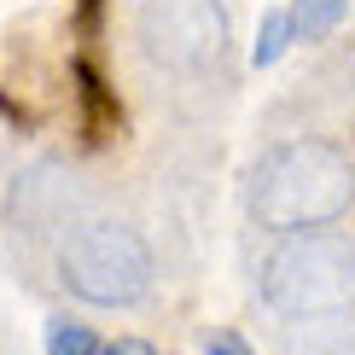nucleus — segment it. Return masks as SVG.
<instances>
[{
  "mask_svg": "<svg viewBox=\"0 0 355 355\" xmlns=\"http://www.w3.org/2000/svg\"><path fill=\"white\" fill-rule=\"evenodd\" d=\"M344 12H349V0H297V6H291L297 41H320V35H332V29L344 24Z\"/></svg>",
  "mask_w": 355,
  "mask_h": 355,
  "instance_id": "423d86ee",
  "label": "nucleus"
},
{
  "mask_svg": "<svg viewBox=\"0 0 355 355\" xmlns=\"http://www.w3.org/2000/svg\"><path fill=\"white\" fill-rule=\"evenodd\" d=\"M58 274H64V286L82 303L128 309L152 291V250L123 221H87L58 250Z\"/></svg>",
  "mask_w": 355,
  "mask_h": 355,
  "instance_id": "7ed1b4c3",
  "label": "nucleus"
},
{
  "mask_svg": "<svg viewBox=\"0 0 355 355\" xmlns=\"http://www.w3.org/2000/svg\"><path fill=\"white\" fill-rule=\"evenodd\" d=\"M105 355H157V349H152V344H135V338H123V344H111Z\"/></svg>",
  "mask_w": 355,
  "mask_h": 355,
  "instance_id": "9d476101",
  "label": "nucleus"
},
{
  "mask_svg": "<svg viewBox=\"0 0 355 355\" xmlns=\"http://www.w3.org/2000/svg\"><path fill=\"white\" fill-rule=\"evenodd\" d=\"M245 204L274 233L327 227L355 204V157L332 140H286L268 157H257Z\"/></svg>",
  "mask_w": 355,
  "mask_h": 355,
  "instance_id": "f257e3e1",
  "label": "nucleus"
},
{
  "mask_svg": "<svg viewBox=\"0 0 355 355\" xmlns=\"http://www.w3.org/2000/svg\"><path fill=\"white\" fill-rule=\"evenodd\" d=\"M279 355H355V309H327V315L286 320Z\"/></svg>",
  "mask_w": 355,
  "mask_h": 355,
  "instance_id": "39448f33",
  "label": "nucleus"
},
{
  "mask_svg": "<svg viewBox=\"0 0 355 355\" xmlns=\"http://www.w3.org/2000/svg\"><path fill=\"white\" fill-rule=\"evenodd\" d=\"M47 355H105V349H99V338L82 320H53L47 327Z\"/></svg>",
  "mask_w": 355,
  "mask_h": 355,
  "instance_id": "6e6552de",
  "label": "nucleus"
},
{
  "mask_svg": "<svg viewBox=\"0 0 355 355\" xmlns=\"http://www.w3.org/2000/svg\"><path fill=\"white\" fill-rule=\"evenodd\" d=\"M291 35H297L291 12H268V18H262V35H257V47H250V64H274V58L291 47Z\"/></svg>",
  "mask_w": 355,
  "mask_h": 355,
  "instance_id": "0eeeda50",
  "label": "nucleus"
},
{
  "mask_svg": "<svg viewBox=\"0 0 355 355\" xmlns=\"http://www.w3.org/2000/svg\"><path fill=\"white\" fill-rule=\"evenodd\" d=\"M140 41L146 58L169 70H204L227 53V12H221V0H146Z\"/></svg>",
  "mask_w": 355,
  "mask_h": 355,
  "instance_id": "20e7f679",
  "label": "nucleus"
},
{
  "mask_svg": "<svg viewBox=\"0 0 355 355\" xmlns=\"http://www.w3.org/2000/svg\"><path fill=\"white\" fill-rule=\"evenodd\" d=\"M262 303L286 320L355 309V245L320 227L286 233L262 262Z\"/></svg>",
  "mask_w": 355,
  "mask_h": 355,
  "instance_id": "f03ea898",
  "label": "nucleus"
},
{
  "mask_svg": "<svg viewBox=\"0 0 355 355\" xmlns=\"http://www.w3.org/2000/svg\"><path fill=\"white\" fill-rule=\"evenodd\" d=\"M204 355H257V349L233 332H204Z\"/></svg>",
  "mask_w": 355,
  "mask_h": 355,
  "instance_id": "1a4fd4ad",
  "label": "nucleus"
}]
</instances>
